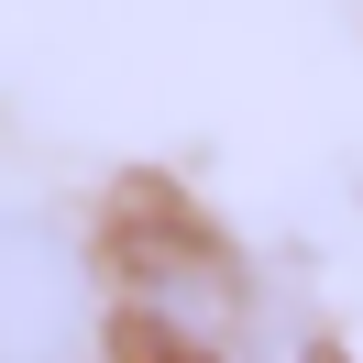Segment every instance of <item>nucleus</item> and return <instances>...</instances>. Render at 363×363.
I'll list each match as a JSON object with an SVG mask.
<instances>
[{
  "label": "nucleus",
  "mask_w": 363,
  "mask_h": 363,
  "mask_svg": "<svg viewBox=\"0 0 363 363\" xmlns=\"http://www.w3.org/2000/svg\"><path fill=\"white\" fill-rule=\"evenodd\" d=\"M111 308H99L89 253L67 242V220L0 199V363H89Z\"/></svg>",
  "instance_id": "1"
}]
</instances>
